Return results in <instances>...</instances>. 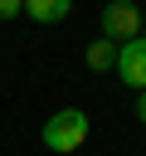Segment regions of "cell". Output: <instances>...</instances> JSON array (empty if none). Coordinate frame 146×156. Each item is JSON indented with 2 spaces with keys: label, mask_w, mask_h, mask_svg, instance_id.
<instances>
[{
  "label": "cell",
  "mask_w": 146,
  "mask_h": 156,
  "mask_svg": "<svg viewBox=\"0 0 146 156\" xmlns=\"http://www.w3.org/2000/svg\"><path fill=\"white\" fill-rule=\"evenodd\" d=\"M88 132H92V117L83 112V107H58L49 122H44V146L49 151H58V156H68V151H78L83 141H88Z\"/></svg>",
  "instance_id": "obj_1"
},
{
  "label": "cell",
  "mask_w": 146,
  "mask_h": 156,
  "mask_svg": "<svg viewBox=\"0 0 146 156\" xmlns=\"http://www.w3.org/2000/svg\"><path fill=\"white\" fill-rule=\"evenodd\" d=\"M141 24H146V15H141L136 0H107V5H102V39L127 44V39L141 34Z\"/></svg>",
  "instance_id": "obj_2"
},
{
  "label": "cell",
  "mask_w": 146,
  "mask_h": 156,
  "mask_svg": "<svg viewBox=\"0 0 146 156\" xmlns=\"http://www.w3.org/2000/svg\"><path fill=\"white\" fill-rule=\"evenodd\" d=\"M117 78L131 88V93H146V39L136 34V39H127V44H117Z\"/></svg>",
  "instance_id": "obj_3"
},
{
  "label": "cell",
  "mask_w": 146,
  "mask_h": 156,
  "mask_svg": "<svg viewBox=\"0 0 146 156\" xmlns=\"http://www.w3.org/2000/svg\"><path fill=\"white\" fill-rule=\"evenodd\" d=\"M68 10H73V0H24V15L34 24H58V20H68Z\"/></svg>",
  "instance_id": "obj_4"
},
{
  "label": "cell",
  "mask_w": 146,
  "mask_h": 156,
  "mask_svg": "<svg viewBox=\"0 0 146 156\" xmlns=\"http://www.w3.org/2000/svg\"><path fill=\"white\" fill-rule=\"evenodd\" d=\"M83 63H88L92 73L112 68V63H117V44H112V39H92V44H88V54H83Z\"/></svg>",
  "instance_id": "obj_5"
},
{
  "label": "cell",
  "mask_w": 146,
  "mask_h": 156,
  "mask_svg": "<svg viewBox=\"0 0 146 156\" xmlns=\"http://www.w3.org/2000/svg\"><path fill=\"white\" fill-rule=\"evenodd\" d=\"M19 10H24V0H0V20H15Z\"/></svg>",
  "instance_id": "obj_6"
},
{
  "label": "cell",
  "mask_w": 146,
  "mask_h": 156,
  "mask_svg": "<svg viewBox=\"0 0 146 156\" xmlns=\"http://www.w3.org/2000/svg\"><path fill=\"white\" fill-rule=\"evenodd\" d=\"M136 117L146 122V93H136Z\"/></svg>",
  "instance_id": "obj_7"
}]
</instances>
